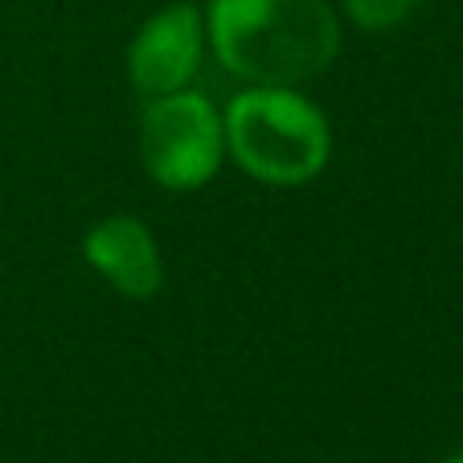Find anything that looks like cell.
I'll return each instance as SVG.
<instances>
[{"label":"cell","mask_w":463,"mask_h":463,"mask_svg":"<svg viewBox=\"0 0 463 463\" xmlns=\"http://www.w3.org/2000/svg\"><path fill=\"white\" fill-rule=\"evenodd\" d=\"M210 42L234 79L296 87L333 66L341 25L324 0H213Z\"/></svg>","instance_id":"cell-1"},{"label":"cell","mask_w":463,"mask_h":463,"mask_svg":"<svg viewBox=\"0 0 463 463\" xmlns=\"http://www.w3.org/2000/svg\"><path fill=\"white\" fill-rule=\"evenodd\" d=\"M226 144L242 173L267 184H304L333 152L328 119L291 87H254L226 111Z\"/></svg>","instance_id":"cell-2"},{"label":"cell","mask_w":463,"mask_h":463,"mask_svg":"<svg viewBox=\"0 0 463 463\" xmlns=\"http://www.w3.org/2000/svg\"><path fill=\"white\" fill-rule=\"evenodd\" d=\"M226 131L205 95L173 90L144 107L140 160L148 176L165 189H197L222 165Z\"/></svg>","instance_id":"cell-3"},{"label":"cell","mask_w":463,"mask_h":463,"mask_svg":"<svg viewBox=\"0 0 463 463\" xmlns=\"http://www.w3.org/2000/svg\"><path fill=\"white\" fill-rule=\"evenodd\" d=\"M197 66H202V13L193 5L160 9L128 50V79L148 99L184 90Z\"/></svg>","instance_id":"cell-4"},{"label":"cell","mask_w":463,"mask_h":463,"mask_svg":"<svg viewBox=\"0 0 463 463\" xmlns=\"http://www.w3.org/2000/svg\"><path fill=\"white\" fill-rule=\"evenodd\" d=\"M82 254H87L90 267L128 299H148V296H156L160 283H165L156 238L136 218L99 222L87 234V242H82Z\"/></svg>","instance_id":"cell-5"},{"label":"cell","mask_w":463,"mask_h":463,"mask_svg":"<svg viewBox=\"0 0 463 463\" xmlns=\"http://www.w3.org/2000/svg\"><path fill=\"white\" fill-rule=\"evenodd\" d=\"M345 13L353 17V25L369 29V33H382V29L402 25L422 0H341Z\"/></svg>","instance_id":"cell-6"},{"label":"cell","mask_w":463,"mask_h":463,"mask_svg":"<svg viewBox=\"0 0 463 463\" xmlns=\"http://www.w3.org/2000/svg\"><path fill=\"white\" fill-rule=\"evenodd\" d=\"M443 463H463V451H459V455H451V459H443Z\"/></svg>","instance_id":"cell-7"}]
</instances>
